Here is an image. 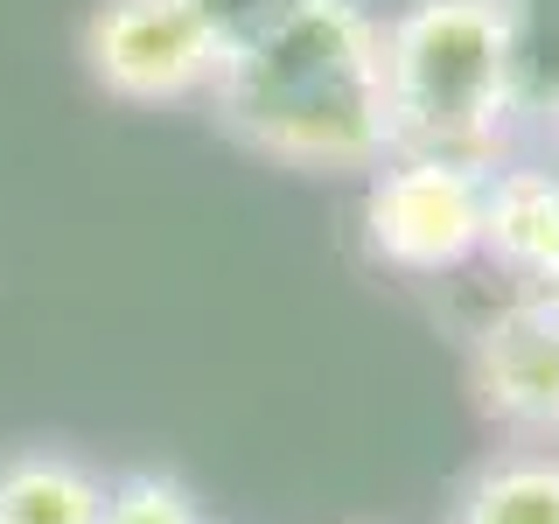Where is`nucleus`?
<instances>
[{
	"label": "nucleus",
	"mask_w": 559,
	"mask_h": 524,
	"mask_svg": "<svg viewBox=\"0 0 559 524\" xmlns=\"http://www.w3.org/2000/svg\"><path fill=\"white\" fill-rule=\"evenodd\" d=\"M105 476L78 454L28 448L0 462V524H98Z\"/></svg>",
	"instance_id": "obj_8"
},
{
	"label": "nucleus",
	"mask_w": 559,
	"mask_h": 524,
	"mask_svg": "<svg viewBox=\"0 0 559 524\" xmlns=\"http://www.w3.org/2000/svg\"><path fill=\"white\" fill-rule=\"evenodd\" d=\"M483 259L518 294H559V162H497L483 175Z\"/></svg>",
	"instance_id": "obj_6"
},
{
	"label": "nucleus",
	"mask_w": 559,
	"mask_h": 524,
	"mask_svg": "<svg viewBox=\"0 0 559 524\" xmlns=\"http://www.w3.org/2000/svg\"><path fill=\"white\" fill-rule=\"evenodd\" d=\"M210 112L238 147L308 175H371L392 154L384 22L364 0H308L266 43L231 57Z\"/></svg>",
	"instance_id": "obj_1"
},
{
	"label": "nucleus",
	"mask_w": 559,
	"mask_h": 524,
	"mask_svg": "<svg viewBox=\"0 0 559 524\" xmlns=\"http://www.w3.org/2000/svg\"><path fill=\"white\" fill-rule=\"evenodd\" d=\"M364 245L378 266L441 279L483 259V168L441 154H384L364 189Z\"/></svg>",
	"instance_id": "obj_3"
},
{
	"label": "nucleus",
	"mask_w": 559,
	"mask_h": 524,
	"mask_svg": "<svg viewBox=\"0 0 559 524\" xmlns=\"http://www.w3.org/2000/svg\"><path fill=\"white\" fill-rule=\"evenodd\" d=\"M392 154L497 168L518 133V22L511 0H406L384 22Z\"/></svg>",
	"instance_id": "obj_2"
},
{
	"label": "nucleus",
	"mask_w": 559,
	"mask_h": 524,
	"mask_svg": "<svg viewBox=\"0 0 559 524\" xmlns=\"http://www.w3.org/2000/svg\"><path fill=\"white\" fill-rule=\"evenodd\" d=\"M301 8H308V0H189V14H197L203 35L217 43V70L231 57H245L252 43H266V35L280 22H294Z\"/></svg>",
	"instance_id": "obj_10"
},
{
	"label": "nucleus",
	"mask_w": 559,
	"mask_h": 524,
	"mask_svg": "<svg viewBox=\"0 0 559 524\" xmlns=\"http://www.w3.org/2000/svg\"><path fill=\"white\" fill-rule=\"evenodd\" d=\"M98 524H210L197 489L162 476V468H140V476H119L105 483V511Z\"/></svg>",
	"instance_id": "obj_9"
},
{
	"label": "nucleus",
	"mask_w": 559,
	"mask_h": 524,
	"mask_svg": "<svg viewBox=\"0 0 559 524\" xmlns=\"http://www.w3.org/2000/svg\"><path fill=\"white\" fill-rule=\"evenodd\" d=\"M476 406L524 441H559V294H511L468 343Z\"/></svg>",
	"instance_id": "obj_5"
},
{
	"label": "nucleus",
	"mask_w": 559,
	"mask_h": 524,
	"mask_svg": "<svg viewBox=\"0 0 559 524\" xmlns=\"http://www.w3.org/2000/svg\"><path fill=\"white\" fill-rule=\"evenodd\" d=\"M84 70L119 105H182L217 84V43L189 0H98L84 14Z\"/></svg>",
	"instance_id": "obj_4"
},
{
	"label": "nucleus",
	"mask_w": 559,
	"mask_h": 524,
	"mask_svg": "<svg viewBox=\"0 0 559 524\" xmlns=\"http://www.w3.org/2000/svg\"><path fill=\"white\" fill-rule=\"evenodd\" d=\"M448 524H559V454L497 448L448 497Z\"/></svg>",
	"instance_id": "obj_7"
}]
</instances>
